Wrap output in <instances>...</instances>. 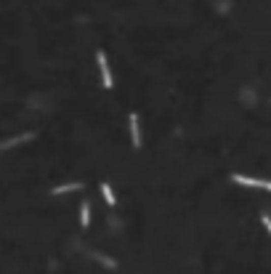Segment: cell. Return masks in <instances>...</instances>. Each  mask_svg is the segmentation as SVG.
Here are the masks:
<instances>
[{
	"mask_svg": "<svg viewBox=\"0 0 271 274\" xmlns=\"http://www.w3.org/2000/svg\"><path fill=\"white\" fill-rule=\"evenodd\" d=\"M35 133H21V136H14V139H6V141H0V152L3 149H11V147H19V144H24V141H32Z\"/></svg>",
	"mask_w": 271,
	"mask_h": 274,
	"instance_id": "4",
	"label": "cell"
},
{
	"mask_svg": "<svg viewBox=\"0 0 271 274\" xmlns=\"http://www.w3.org/2000/svg\"><path fill=\"white\" fill-rule=\"evenodd\" d=\"M96 62H99V72H101V83H104V88H112L114 86V77H112V69H109V62H107V53L99 51L96 53Z\"/></svg>",
	"mask_w": 271,
	"mask_h": 274,
	"instance_id": "2",
	"label": "cell"
},
{
	"mask_svg": "<svg viewBox=\"0 0 271 274\" xmlns=\"http://www.w3.org/2000/svg\"><path fill=\"white\" fill-rule=\"evenodd\" d=\"M88 224H91V202L82 200L80 202V226H82V229H88Z\"/></svg>",
	"mask_w": 271,
	"mask_h": 274,
	"instance_id": "5",
	"label": "cell"
},
{
	"mask_svg": "<svg viewBox=\"0 0 271 274\" xmlns=\"http://www.w3.org/2000/svg\"><path fill=\"white\" fill-rule=\"evenodd\" d=\"M234 184L239 186H255V189H266V192H271V181H266V178H250V176H242V173H234L231 176Z\"/></svg>",
	"mask_w": 271,
	"mask_h": 274,
	"instance_id": "1",
	"label": "cell"
},
{
	"mask_svg": "<svg viewBox=\"0 0 271 274\" xmlns=\"http://www.w3.org/2000/svg\"><path fill=\"white\" fill-rule=\"evenodd\" d=\"M261 221H263V226H266V232L271 234V216H268V213H261Z\"/></svg>",
	"mask_w": 271,
	"mask_h": 274,
	"instance_id": "8",
	"label": "cell"
},
{
	"mask_svg": "<svg viewBox=\"0 0 271 274\" xmlns=\"http://www.w3.org/2000/svg\"><path fill=\"white\" fill-rule=\"evenodd\" d=\"M77 189H82V184L72 181V184H62V186H53L51 195H67V192H77Z\"/></svg>",
	"mask_w": 271,
	"mask_h": 274,
	"instance_id": "6",
	"label": "cell"
},
{
	"mask_svg": "<svg viewBox=\"0 0 271 274\" xmlns=\"http://www.w3.org/2000/svg\"><path fill=\"white\" fill-rule=\"evenodd\" d=\"M128 128H131V144L138 149L141 147V128H138V115L136 112L128 115Z\"/></svg>",
	"mask_w": 271,
	"mask_h": 274,
	"instance_id": "3",
	"label": "cell"
},
{
	"mask_svg": "<svg viewBox=\"0 0 271 274\" xmlns=\"http://www.w3.org/2000/svg\"><path fill=\"white\" fill-rule=\"evenodd\" d=\"M101 195H104V200H107V205H114V192H112V186L107 184V181H101Z\"/></svg>",
	"mask_w": 271,
	"mask_h": 274,
	"instance_id": "7",
	"label": "cell"
}]
</instances>
